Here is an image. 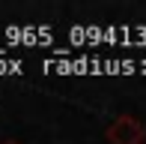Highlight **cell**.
I'll return each mask as SVG.
<instances>
[{
	"instance_id": "6da1fadb",
	"label": "cell",
	"mask_w": 146,
	"mask_h": 144,
	"mask_svg": "<svg viewBox=\"0 0 146 144\" xmlns=\"http://www.w3.org/2000/svg\"><path fill=\"white\" fill-rule=\"evenodd\" d=\"M108 141L110 144H143L146 138V126L137 117H131V114H119L113 123L108 126Z\"/></svg>"
},
{
	"instance_id": "7a4b0ae2",
	"label": "cell",
	"mask_w": 146,
	"mask_h": 144,
	"mask_svg": "<svg viewBox=\"0 0 146 144\" xmlns=\"http://www.w3.org/2000/svg\"><path fill=\"white\" fill-rule=\"evenodd\" d=\"M6 144H18V141H6Z\"/></svg>"
}]
</instances>
